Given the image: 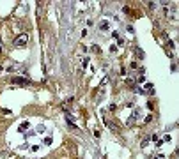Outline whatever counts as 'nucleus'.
<instances>
[{
	"label": "nucleus",
	"instance_id": "nucleus-10",
	"mask_svg": "<svg viewBox=\"0 0 179 159\" xmlns=\"http://www.w3.org/2000/svg\"><path fill=\"white\" fill-rule=\"evenodd\" d=\"M0 71H2V67H0Z\"/></svg>",
	"mask_w": 179,
	"mask_h": 159
},
{
	"label": "nucleus",
	"instance_id": "nucleus-6",
	"mask_svg": "<svg viewBox=\"0 0 179 159\" xmlns=\"http://www.w3.org/2000/svg\"><path fill=\"white\" fill-rule=\"evenodd\" d=\"M147 143H149V136H147V138H144V142H142V147H145V145H147Z\"/></svg>",
	"mask_w": 179,
	"mask_h": 159
},
{
	"label": "nucleus",
	"instance_id": "nucleus-5",
	"mask_svg": "<svg viewBox=\"0 0 179 159\" xmlns=\"http://www.w3.org/2000/svg\"><path fill=\"white\" fill-rule=\"evenodd\" d=\"M135 92H136V94H145V90L140 88V87H135Z\"/></svg>",
	"mask_w": 179,
	"mask_h": 159
},
{
	"label": "nucleus",
	"instance_id": "nucleus-4",
	"mask_svg": "<svg viewBox=\"0 0 179 159\" xmlns=\"http://www.w3.org/2000/svg\"><path fill=\"white\" fill-rule=\"evenodd\" d=\"M100 29H101V30H108V23H107V21H103V23L100 25Z\"/></svg>",
	"mask_w": 179,
	"mask_h": 159
},
{
	"label": "nucleus",
	"instance_id": "nucleus-7",
	"mask_svg": "<svg viewBox=\"0 0 179 159\" xmlns=\"http://www.w3.org/2000/svg\"><path fill=\"white\" fill-rule=\"evenodd\" d=\"M82 65H83V67H87V65H89V58H83V62H82Z\"/></svg>",
	"mask_w": 179,
	"mask_h": 159
},
{
	"label": "nucleus",
	"instance_id": "nucleus-1",
	"mask_svg": "<svg viewBox=\"0 0 179 159\" xmlns=\"http://www.w3.org/2000/svg\"><path fill=\"white\" fill-rule=\"evenodd\" d=\"M27 43H29V34H20V36L14 39V46H16V48H23Z\"/></svg>",
	"mask_w": 179,
	"mask_h": 159
},
{
	"label": "nucleus",
	"instance_id": "nucleus-9",
	"mask_svg": "<svg viewBox=\"0 0 179 159\" xmlns=\"http://www.w3.org/2000/svg\"><path fill=\"white\" fill-rule=\"evenodd\" d=\"M0 51H2V43H0Z\"/></svg>",
	"mask_w": 179,
	"mask_h": 159
},
{
	"label": "nucleus",
	"instance_id": "nucleus-8",
	"mask_svg": "<svg viewBox=\"0 0 179 159\" xmlns=\"http://www.w3.org/2000/svg\"><path fill=\"white\" fill-rule=\"evenodd\" d=\"M136 55H138V57H144V51H142V50H138V48H136Z\"/></svg>",
	"mask_w": 179,
	"mask_h": 159
},
{
	"label": "nucleus",
	"instance_id": "nucleus-2",
	"mask_svg": "<svg viewBox=\"0 0 179 159\" xmlns=\"http://www.w3.org/2000/svg\"><path fill=\"white\" fill-rule=\"evenodd\" d=\"M13 83H16V85H29L30 80L29 78H20V76H16V78H13Z\"/></svg>",
	"mask_w": 179,
	"mask_h": 159
},
{
	"label": "nucleus",
	"instance_id": "nucleus-3",
	"mask_svg": "<svg viewBox=\"0 0 179 159\" xmlns=\"http://www.w3.org/2000/svg\"><path fill=\"white\" fill-rule=\"evenodd\" d=\"M145 88H147V90H145L147 94H154V90H153V85H151V83H147V85H145Z\"/></svg>",
	"mask_w": 179,
	"mask_h": 159
}]
</instances>
